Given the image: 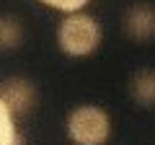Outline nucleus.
<instances>
[{"label":"nucleus","instance_id":"f257e3e1","mask_svg":"<svg viewBox=\"0 0 155 145\" xmlns=\"http://www.w3.org/2000/svg\"><path fill=\"white\" fill-rule=\"evenodd\" d=\"M60 49L70 57H85L98 49L101 44V26L96 18L83 13H70L57 29Z\"/></svg>","mask_w":155,"mask_h":145},{"label":"nucleus","instance_id":"f03ea898","mask_svg":"<svg viewBox=\"0 0 155 145\" xmlns=\"http://www.w3.org/2000/svg\"><path fill=\"white\" fill-rule=\"evenodd\" d=\"M67 132L75 145H104L111 135V119L101 106H78L67 119Z\"/></svg>","mask_w":155,"mask_h":145},{"label":"nucleus","instance_id":"7ed1b4c3","mask_svg":"<svg viewBox=\"0 0 155 145\" xmlns=\"http://www.w3.org/2000/svg\"><path fill=\"white\" fill-rule=\"evenodd\" d=\"M124 34L134 42L155 39V5L137 3L124 13Z\"/></svg>","mask_w":155,"mask_h":145},{"label":"nucleus","instance_id":"20e7f679","mask_svg":"<svg viewBox=\"0 0 155 145\" xmlns=\"http://www.w3.org/2000/svg\"><path fill=\"white\" fill-rule=\"evenodd\" d=\"M0 96L11 106V112L16 117H23V114L31 112L34 101H36V93H34V86L23 78H11L0 86Z\"/></svg>","mask_w":155,"mask_h":145},{"label":"nucleus","instance_id":"39448f33","mask_svg":"<svg viewBox=\"0 0 155 145\" xmlns=\"http://www.w3.org/2000/svg\"><path fill=\"white\" fill-rule=\"evenodd\" d=\"M132 96L142 106H155V70H140L132 78Z\"/></svg>","mask_w":155,"mask_h":145},{"label":"nucleus","instance_id":"423d86ee","mask_svg":"<svg viewBox=\"0 0 155 145\" xmlns=\"http://www.w3.org/2000/svg\"><path fill=\"white\" fill-rule=\"evenodd\" d=\"M16 114L11 112V106L3 101L0 96V145H23V137L16 132V124H13Z\"/></svg>","mask_w":155,"mask_h":145},{"label":"nucleus","instance_id":"0eeeda50","mask_svg":"<svg viewBox=\"0 0 155 145\" xmlns=\"http://www.w3.org/2000/svg\"><path fill=\"white\" fill-rule=\"evenodd\" d=\"M23 29L13 16H0V49H13L21 44Z\"/></svg>","mask_w":155,"mask_h":145},{"label":"nucleus","instance_id":"6e6552de","mask_svg":"<svg viewBox=\"0 0 155 145\" xmlns=\"http://www.w3.org/2000/svg\"><path fill=\"white\" fill-rule=\"evenodd\" d=\"M39 3H44V5H49V8H57V11L72 13V11H80L88 0H39Z\"/></svg>","mask_w":155,"mask_h":145}]
</instances>
